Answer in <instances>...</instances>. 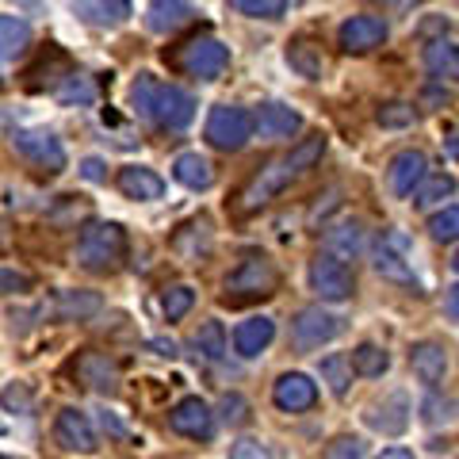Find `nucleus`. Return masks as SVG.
Returning <instances> with one entry per match:
<instances>
[{"mask_svg":"<svg viewBox=\"0 0 459 459\" xmlns=\"http://www.w3.org/2000/svg\"><path fill=\"white\" fill-rule=\"evenodd\" d=\"M35 287V280L27 272H16V268H0V295H27Z\"/></svg>","mask_w":459,"mask_h":459,"instance_id":"58836bf2","label":"nucleus"},{"mask_svg":"<svg viewBox=\"0 0 459 459\" xmlns=\"http://www.w3.org/2000/svg\"><path fill=\"white\" fill-rule=\"evenodd\" d=\"M230 65V50L214 35H195L188 47L180 50V69L199 81H219Z\"/></svg>","mask_w":459,"mask_h":459,"instance_id":"423d86ee","label":"nucleus"},{"mask_svg":"<svg viewBox=\"0 0 459 459\" xmlns=\"http://www.w3.org/2000/svg\"><path fill=\"white\" fill-rule=\"evenodd\" d=\"M131 104L142 119L157 123L161 131H184V126L195 119V100L184 89H177V84L153 81L150 74H142L131 84Z\"/></svg>","mask_w":459,"mask_h":459,"instance_id":"f03ea898","label":"nucleus"},{"mask_svg":"<svg viewBox=\"0 0 459 459\" xmlns=\"http://www.w3.org/2000/svg\"><path fill=\"white\" fill-rule=\"evenodd\" d=\"M192 16H195V8L188 4V0H153V4L146 8V27L157 35H172V31H180Z\"/></svg>","mask_w":459,"mask_h":459,"instance_id":"aec40b11","label":"nucleus"},{"mask_svg":"<svg viewBox=\"0 0 459 459\" xmlns=\"http://www.w3.org/2000/svg\"><path fill=\"white\" fill-rule=\"evenodd\" d=\"M329 249L360 253V249H364V234H360L356 226H337V230H329Z\"/></svg>","mask_w":459,"mask_h":459,"instance_id":"c9c22d12","label":"nucleus"},{"mask_svg":"<svg viewBox=\"0 0 459 459\" xmlns=\"http://www.w3.org/2000/svg\"><path fill=\"white\" fill-rule=\"evenodd\" d=\"M379 459H413V452H406V448H386Z\"/></svg>","mask_w":459,"mask_h":459,"instance_id":"de8ad7c7","label":"nucleus"},{"mask_svg":"<svg viewBox=\"0 0 459 459\" xmlns=\"http://www.w3.org/2000/svg\"><path fill=\"white\" fill-rule=\"evenodd\" d=\"M272 402H276L283 413H303L318 402V386L307 376H299V371H287V376H280L276 386H272Z\"/></svg>","mask_w":459,"mask_h":459,"instance_id":"2eb2a0df","label":"nucleus"},{"mask_svg":"<svg viewBox=\"0 0 459 459\" xmlns=\"http://www.w3.org/2000/svg\"><path fill=\"white\" fill-rule=\"evenodd\" d=\"M27 47H31V23L20 16H0V65L16 62Z\"/></svg>","mask_w":459,"mask_h":459,"instance_id":"a878e982","label":"nucleus"},{"mask_svg":"<svg viewBox=\"0 0 459 459\" xmlns=\"http://www.w3.org/2000/svg\"><path fill=\"white\" fill-rule=\"evenodd\" d=\"M0 402H4L8 410H16V413H31V391H27L23 383L4 386V394H0Z\"/></svg>","mask_w":459,"mask_h":459,"instance_id":"79ce46f5","label":"nucleus"},{"mask_svg":"<svg viewBox=\"0 0 459 459\" xmlns=\"http://www.w3.org/2000/svg\"><path fill=\"white\" fill-rule=\"evenodd\" d=\"M376 272H379V276L383 280H394V283H413V272L406 268V264H402V256H394L391 249H376Z\"/></svg>","mask_w":459,"mask_h":459,"instance_id":"473e14b6","label":"nucleus"},{"mask_svg":"<svg viewBox=\"0 0 459 459\" xmlns=\"http://www.w3.org/2000/svg\"><path fill=\"white\" fill-rule=\"evenodd\" d=\"M219 410H222V421L226 425H246L249 421V402L241 398V394H222Z\"/></svg>","mask_w":459,"mask_h":459,"instance_id":"4c0bfd02","label":"nucleus"},{"mask_svg":"<svg viewBox=\"0 0 459 459\" xmlns=\"http://www.w3.org/2000/svg\"><path fill=\"white\" fill-rule=\"evenodd\" d=\"M280 291V272L264 256H246L234 272L226 276V295L222 303L241 307V303H256V299H268Z\"/></svg>","mask_w":459,"mask_h":459,"instance_id":"7ed1b4c3","label":"nucleus"},{"mask_svg":"<svg viewBox=\"0 0 459 459\" xmlns=\"http://www.w3.org/2000/svg\"><path fill=\"white\" fill-rule=\"evenodd\" d=\"M230 459H272V452L261 440H238L234 448H230Z\"/></svg>","mask_w":459,"mask_h":459,"instance_id":"37998d69","label":"nucleus"},{"mask_svg":"<svg viewBox=\"0 0 459 459\" xmlns=\"http://www.w3.org/2000/svg\"><path fill=\"white\" fill-rule=\"evenodd\" d=\"M126 256V230L119 222H96L77 241V264L89 272H115Z\"/></svg>","mask_w":459,"mask_h":459,"instance_id":"20e7f679","label":"nucleus"},{"mask_svg":"<svg viewBox=\"0 0 459 459\" xmlns=\"http://www.w3.org/2000/svg\"><path fill=\"white\" fill-rule=\"evenodd\" d=\"M376 123L379 126H410L413 123V108L410 104H383L376 111Z\"/></svg>","mask_w":459,"mask_h":459,"instance_id":"ea45409f","label":"nucleus"},{"mask_svg":"<svg viewBox=\"0 0 459 459\" xmlns=\"http://www.w3.org/2000/svg\"><path fill=\"white\" fill-rule=\"evenodd\" d=\"M425 172H429V157L421 150H402V153H394L391 169H386V184H391V192L398 199H406V195L418 192Z\"/></svg>","mask_w":459,"mask_h":459,"instance_id":"4468645a","label":"nucleus"},{"mask_svg":"<svg viewBox=\"0 0 459 459\" xmlns=\"http://www.w3.org/2000/svg\"><path fill=\"white\" fill-rule=\"evenodd\" d=\"M448 153H452L455 161H459V134H455V138H448Z\"/></svg>","mask_w":459,"mask_h":459,"instance_id":"8fccbe9b","label":"nucleus"},{"mask_svg":"<svg viewBox=\"0 0 459 459\" xmlns=\"http://www.w3.org/2000/svg\"><path fill=\"white\" fill-rule=\"evenodd\" d=\"M364 421L376 429V433H383V437H398L402 429L410 425V398L402 394V391L383 394L379 402H371V406H368Z\"/></svg>","mask_w":459,"mask_h":459,"instance_id":"f8f14e48","label":"nucleus"},{"mask_svg":"<svg viewBox=\"0 0 459 459\" xmlns=\"http://www.w3.org/2000/svg\"><path fill=\"white\" fill-rule=\"evenodd\" d=\"M455 192V177H433V180H425V184H418V192H413V204L418 207H433V204H440V199H448Z\"/></svg>","mask_w":459,"mask_h":459,"instance_id":"7c9ffc66","label":"nucleus"},{"mask_svg":"<svg viewBox=\"0 0 459 459\" xmlns=\"http://www.w3.org/2000/svg\"><path fill=\"white\" fill-rule=\"evenodd\" d=\"M341 333V318H333V314H325L322 307H307V310H299L295 314V322H291V341H295V349H318V344L325 341H333Z\"/></svg>","mask_w":459,"mask_h":459,"instance_id":"6e6552de","label":"nucleus"},{"mask_svg":"<svg viewBox=\"0 0 459 459\" xmlns=\"http://www.w3.org/2000/svg\"><path fill=\"white\" fill-rule=\"evenodd\" d=\"M310 287L325 299V303H344V299L352 295V272L344 261H337L333 253L314 256L310 261Z\"/></svg>","mask_w":459,"mask_h":459,"instance_id":"0eeeda50","label":"nucleus"},{"mask_svg":"<svg viewBox=\"0 0 459 459\" xmlns=\"http://www.w3.org/2000/svg\"><path fill=\"white\" fill-rule=\"evenodd\" d=\"M100 310H104V299L96 291H54L50 307H42V314H50L57 322H84Z\"/></svg>","mask_w":459,"mask_h":459,"instance_id":"dca6fc26","label":"nucleus"},{"mask_svg":"<svg viewBox=\"0 0 459 459\" xmlns=\"http://www.w3.org/2000/svg\"><path fill=\"white\" fill-rule=\"evenodd\" d=\"M429 234L433 241H455L459 238V207H444L440 214L429 219Z\"/></svg>","mask_w":459,"mask_h":459,"instance_id":"72a5a7b5","label":"nucleus"},{"mask_svg":"<svg viewBox=\"0 0 459 459\" xmlns=\"http://www.w3.org/2000/svg\"><path fill=\"white\" fill-rule=\"evenodd\" d=\"M192 303H195V291H192V287H184V283H177V287H169V291H165L161 310H165L169 322H180L184 314L192 310Z\"/></svg>","mask_w":459,"mask_h":459,"instance_id":"2f4dec72","label":"nucleus"},{"mask_svg":"<svg viewBox=\"0 0 459 459\" xmlns=\"http://www.w3.org/2000/svg\"><path fill=\"white\" fill-rule=\"evenodd\" d=\"M0 459H16V455H0Z\"/></svg>","mask_w":459,"mask_h":459,"instance_id":"603ef678","label":"nucleus"},{"mask_svg":"<svg viewBox=\"0 0 459 459\" xmlns=\"http://www.w3.org/2000/svg\"><path fill=\"white\" fill-rule=\"evenodd\" d=\"M410 368L421 383L437 386L444 379V371H448V352H444V344H437V341H418L410 349Z\"/></svg>","mask_w":459,"mask_h":459,"instance_id":"a211bd4d","label":"nucleus"},{"mask_svg":"<svg viewBox=\"0 0 459 459\" xmlns=\"http://www.w3.org/2000/svg\"><path fill=\"white\" fill-rule=\"evenodd\" d=\"M54 440L62 444L65 452H77V455H92V452H96L92 421L84 418L81 410H74V406H65L62 413H57V421H54Z\"/></svg>","mask_w":459,"mask_h":459,"instance_id":"9d476101","label":"nucleus"},{"mask_svg":"<svg viewBox=\"0 0 459 459\" xmlns=\"http://www.w3.org/2000/svg\"><path fill=\"white\" fill-rule=\"evenodd\" d=\"M12 146H16L31 165L47 169V172H62L65 169V146L50 131H16L12 134Z\"/></svg>","mask_w":459,"mask_h":459,"instance_id":"1a4fd4ad","label":"nucleus"},{"mask_svg":"<svg viewBox=\"0 0 459 459\" xmlns=\"http://www.w3.org/2000/svg\"><path fill=\"white\" fill-rule=\"evenodd\" d=\"M452 268H455V272H459V253H455V256H452Z\"/></svg>","mask_w":459,"mask_h":459,"instance_id":"3c124183","label":"nucleus"},{"mask_svg":"<svg viewBox=\"0 0 459 459\" xmlns=\"http://www.w3.org/2000/svg\"><path fill=\"white\" fill-rule=\"evenodd\" d=\"M172 177H177L184 188H192V192H207L211 184H214V169L207 157H199V153H180L177 161H172Z\"/></svg>","mask_w":459,"mask_h":459,"instance_id":"393cba45","label":"nucleus"},{"mask_svg":"<svg viewBox=\"0 0 459 459\" xmlns=\"http://www.w3.org/2000/svg\"><path fill=\"white\" fill-rule=\"evenodd\" d=\"M364 440L360 437H337L329 448L322 452V459H364Z\"/></svg>","mask_w":459,"mask_h":459,"instance_id":"e433bc0d","label":"nucleus"},{"mask_svg":"<svg viewBox=\"0 0 459 459\" xmlns=\"http://www.w3.org/2000/svg\"><path fill=\"white\" fill-rule=\"evenodd\" d=\"M444 314L459 325V283L455 287H448V299H444Z\"/></svg>","mask_w":459,"mask_h":459,"instance_id":"c03bdc74","label":"nucleus"},{"mask_svg":"<svg viewBox=\"0 0 459 459\" xmlns=\"http://www.w3.org/2000/svg\"><path fill=\"white\" fill-rule=\"evenodd\" d=\"M383 4H386V8H398V12H402V8H413V4H418V0H383Z\"/></svg>","mask_w":459,"mask_h":459,"instance_id":"09e8293b","label":"nucleus"},{"mask_svg":"<svg viewBox=\"0 0 459 459\" xmlns=\"http://www.w3.org/2000/svg\"><path fill=\"white\" fill-rule=\"evenodd\" d=\"M74 12L92 27H123L131 20V0H74Z\"/></svg>","mask_w":459,"mask_h":459,"instance_id":"6ab92c4d","label":"nucleus"},{"mask_svg":"<svg viewBox=\"0 0 459 459\" xmlns=\"http://www.w3.org/2000/svg\"><path fill=\"white\" fill-rule=\"evenodd\" d=\"M234 4L253 20H280L287 12V0H234Z\"/></svg>","mask_w":459,"mask_h":459,"instance_id":"f704fd0d","label":"nucleus"},{"mask_svg":"<svg viewBox=\"0 0 459 459\" xmlns=\"http://www.w3.org/2000/svg\"><path fill=\"white\" fill-rule=\"evenodd\" d=\"M57 100L62 104H92V84L84 77H69L65 89H57Z\"/></svg>","mask_w":459,"mask_h":459,"instance_id":"a19ab883","label":"nucleus"},{"mask_svg":"<svg viewBox=\"0 0 459 459\" xmlns=\"http://www.w3.org/2000/svg\"><path fill=\"white\" fill-rule=\"evenodd\" d=\"M253 138V115L246 108H230V104H219L211 111L207 119V142L214 150L222 153H238L246 150Z\"/></svg>","mask_w":459,"mask_h":459,"instance_id":"39448f33","label":"nucleus"},{"mask_svg":"<svg viewBox=\"0 0 459 459\" xmlns=\"http://www.w3.org/2000/svg\"><path fill=\"white\" fill-rule=\"evenodd\" d=\"M322 153H325V138L314 134V138L299 142L291 153H283V157H276V161H268L264 169H256L246 188L238 192V214H256L261 207H268L272 199L287 188V184L299 180L307 169L318 165Z\"/></svg>","mask_w":459,"mask_h":459,"instance_id":"f257e3e1","label":"nucleus"},{"mask_svg":"<svg viewBox=\"0 0 459 459\" xmlns=\"http://www.w3.org/2000/svg\"><path fill=\"white\" fill-rule=\"evenodd\" d=\"M119 192L126 199H142V204H150V199H161L165 195V180L157 177L153 169L126 165V169H119Z\"/></svg>","mask_w":459,"mask_h":459,"instance_id":"412c9836","label":"nucleus"},{"mask_svg":"<svg viewBox=\"0 0 459 459\" xmlns=\"http://www.w3.org/2000/svg\"><path fill=\"white\" fill-rule=\"evenodd\" d=\"M272 337H276V322L272 318H249V322H241L234 329V349L238 356H261Z\"/></svg>","mask_w":459,"mask_h":459,"instance_id":"b1692460","label":"nucleus"},{"mask_svg":"<svg viewBox=\"0 0 459 459\" xmlns=\"http://www.w3.org/2000/svg\"><path fill=\"white\" fill-rule=\"evenodd\" d=\"M81 172H84L89 180H104V161H96V157H89V161L81 165Z\"/></svg>","mask_w":459,"mask_h":459,"instance_id":"a18cd8bd","label":"nucleus"},{"mask_svg":"<svg viewBox=\"0 0 459 459\" xmlns=\"http://www.w3.org/2000/svg\"><path fill=\"white\" fill-rule=\"evenodd\" d=\"M337 39H341V50H344V54H368V50L383 47L386 23H383L379 16H352V20L341 23Z\"/></svg>","mask_w":459,"mask_h":459,"instance_id":"ddd939ff","label":"nucleus"},{"mask_svg":"<svg viewBox=\"0 0 459 459\" xmlns=\"http://www.w3.org/2000/svg\"><path fill=\"white\" fill-rule=\"evenodd\" d=\"M77 379L100 394H115L119 391V368H115L111 356L104 352H81L77 356Z\"/></svg>","mask_w":459,"mask_h":459,"instance_id":"f3484780","label":"nucleus"},{"mask_svg":"<svg viewBox=\"0 0 459 459\" xmlns=\"http://www.w3.org/2000/svg\"><path fill=\"white\" fill-rule=\"evenodd\" d=\"M322 379L333 386L337 398H344L349 394V383H352V364L344 360V356H325L322 360Z\"/></svg>","mask_w":459,"mask_h":459,"instance_id":"c756f323","label":"nucleus"},{"mask_svg":"<svg viewBox=\"0 0 459 459\" xmlns=\"http://www.w3.org/2000/svg\"><path fill=\"white\" fill-rule=\"evenodd\" d=\"M150 349H157V352H161V356H177V344H172V341H153V344H150Z\"/></svg>","mask_w":459,"mask_h":459,"instance_id":"49530a36","label":"nucleus"},{"mask_svg":"<svg viewBox=\"0 0 459 459\" xmlns=\"http://www.w3.org/2000/svg\"><path fill=\"white\" fill-rule=\"evenodd\" d=\"M352 371L356 376H364V379H376V376H383L386 368H391V356H386L379 344H360V349L352 352Z\"/></svg>","mask_w":459,"mask_h":459,"instance_id":"cd10ccee","label":"nucleus"},{"mask_svg":"<svg viewBox=\"0 0 459 459\" xmlns=\"http://www.w3.org/2000/svg\"><path fill=\"white\" fill-rule=\"evenodd\" d=\"M299 126H303V119L287 104H264L253 119V131H261V138H291Z\"/></svg>","mask_w":459,"mask_h":459,"instance_id":"5701e85b","label":"nucleus"},{"mask_svg":"<svg viewBox=\"0 0 459 459\" xmlns=\"http://www.w3.org/2000/svg\"><path fill=\"white\" fill-rule=\"evenodd\" d=\"M425 69L440 81H459V47L448 39H437L425 47Z\"/></svg>","mask_w":459,"mask_h":459,"instance_id":"bb28decb","label":"nucleus"},{"mask_svg":"<svg viewBox=\"0 0 459 459\" xmlns=\"http://www.w3.org/2000/svg\"><path fill=\"white\" fill-rule=\"evenodd\" d=\"M192 344L207 356V360H222V356H226V329H222V322H204L195 329Z\"/></svg>","mask_w":459,"mask_h":459,"instance_id":"c85d7f7f","label":"nucleus"},{"mask_svg":"<svg viewBox=\"0 0 459 459\" xmlns=\"http://www.w3.org/2000/svg\"><path fill=\"white\" fill-rule=\"evenodd\" d=\"M287 65H291L299 77H307V81H322V74H325L322 42H314V39H291V42H287Z\"/></svg>","mask_w":459,"mask_h":459,"instance_id":"4be33fe9","label":"nucleus"},{"mask_svg":"<svg viewBox=\"0 0 459 459\" xmlns=\"http://www.w3.org/2000/svg\"><path fill=\"white\" fill-rule=\"evenodd\" d=\"M169 425H172V433H180V437L207 440L214 433V413L204 398H184L169 410Z\"/></svg>","mask_w":459,"mask_h":459,"instance_id":"9b49d317","label":"nucleus"}]
</instances>
